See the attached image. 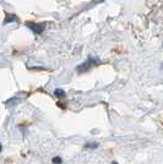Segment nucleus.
I'll return each instance as SVG.
<instances>
[{
	"instance_id": "obj_1",
	"label": "nucleus",
	"mask_w": 163,
	"mask_h": 164,
	"mask_svg": "<svg viewBox=\"0 0 163 164\" xmlns=\"http://www.w3.org/2000/svg\"><path fill=\"white\" fill-rule=\"evenodd\" d=\"M100 62H101L98 60V58H88V59H87L85 62H82L81 65H79V66L76 67V70H77L79 72H85V71L90 70L91 67H93V66L98 65Z\"/></svg>"
},
{
	"instance_id": "obj_2",
	"label": "nucleus",
	"mask_w": 163,
	"mask_h": 164,
	"mask_svg": "<svg viewBox=\"0 0 163 164\" xmlns=\"http://www.w3.org/2000/svg\"><path fill=\"white\" fill-rule=\"evenodd\" d=\"M26 26L32 30L36 34H42L44 28H45V25L44 23H36V22H26Z\"/></svg>"
},
{
	"instance_id": "obj_3",
	"label": "nucleus",
	"mask_w": 163,
	"mask_h": 164,
	"mask_svg": "<svg viewBox=\"0 0 163 164\" xmlns=\"http://www.w3.org/2000/svg\"><path fill=\"white\" fill-rule=\"evenodd\" d=\"M54 96H55L57 98H60V99H63V98H65V97H66V93H65V91H64V89H61V88H57V89L54 91Z\"/></svg>"
},
{
	"instance_id": "obj_4",
	"label": "nucleus",
	"mask_w": 163,
	"mask_h": 164,
	"mask_svg": "<svg viewBox=\"0 0 163 164\" xmlns=\"http://www.w3.org/2000/svg\"><path fill=\"white\" fill-rule=\"evenodd\" d=\"M17 20H19V19H17V16H15V15H6L4 23L6 25V23H9V22H16Z\"/></svg>"
},
{
	"instance_id": "obj_5",
	"label": "nucleus",
	"mask_w": 163,
	"mask_h": 164,
	"mask_svg": "<svg viewBox=\"0 0 163 164\" xmlns=\"http://www.w3.org/2000/svg\"><path fill=\"white\" fill-rule=\"evenodd\" d=\"M100 144H97V142H90V144H85V148H92V149H95V148H97Z\"/></svg>"
},
{
	"instance_id": "obj_6",
	"label": "nucleus",
	"mask_w": 163,
	"mask_h": 164,
	"mask_svg": "<svg viewBox=\"0 0 163 164\" xmlns=\"http://www.w3.org/2000/svg\"><path fill=\"white\" fill-rule=\"evenodd\" d=\"M52 162H53V164H61L63 163V159H61L60 157H54L52 159Z\"/></svg>"
},
{
	"instance_id": "obj_7",
	"label": "nucleus",
	"mask_w": 163,
	"mask_h": 164,
	"mask_svg": "<svg viewBox=\"0 0 163 164\" xmlns=\"http://www.w3.org/2000/svg\"><path fill=\"white\" fill-rule=\"evenodd\" d=\"M112 164H118L117 162H112Z\"/></svg>"
}]
</instances>
